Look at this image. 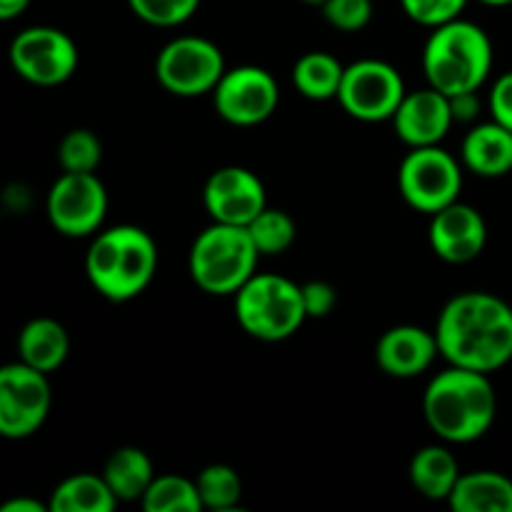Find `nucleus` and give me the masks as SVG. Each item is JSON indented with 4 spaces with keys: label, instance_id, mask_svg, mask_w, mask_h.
<instances>
[{
    "label": "nucleus",
    "instance_id": "nucleus-31",
    "mask_svg": "<svg viewBox=\"0 0 512 512\" xmlns=\"http://www.w3.org/2000/svg\"><path fill=\"white\" fill-rule=\"evenodd\" d=\"M405 15L425 28H438L448 20L460 18L468 0H400Z\"/></svg>",
    "mask_w": 512,
    "mask_h": 512
},
{
    "label": "nucleus",
    "instance_id": "nucleus-36",
    "mask_svg": "<svg viewBox=\"0 0 512 512\" xmlns=\"http://www.w3.org/2000/svg\"><path fill=\"white\" fill-rule=\"evenodd\" d=\"M30 0H0V20H13L28 10Z\"/></svg>",
    "mask_w": 512,
    "mask_h": 512
},
{
    "label": "nucleus",
    "instance_id": "nucleus-10",
    "mask_svg": "<svg viewBox=\"0 0 512 512\" xmlns=\"http://www.w3.org/2000/svg\"><path fill=\"white\" fill-rule=\"evenodd\" d=\"M8 58L20 78L40 88H53L73 78L80 55L78 45L65 30L33 25L15 35Z\"/></svg>",
    "mask_w": 512,
    "mask_h": 512
},
{
    "label": "nucleus",
    "instance_id": "nucleus-17",
    "mask_svg": "<svg viewBox=\"0 0 512 512\" xmlns=\"http://www.w3.org/2000/svg\"><path fill=\"white\" fill-rule=\"evenodd\" d=\"M440 355L438 338L418 325H395L380 335L375 345V360L390 378H418Z\"/></svg>",
    "mask_w": 512,
    "mask_h": 512
},
{
    "label": "nucleus",
    "instance_id": "nucleus-7",
    "mask_svg": "<svg viewBox=\"0 0 512 512\" xmlns=\"http://www.w3.org/2000/svg\"><path fill=\"white\" fill-rule=\"evenodd\" d=\"M398 188L410 208L433 215L460 200L463 163L440 145L410 148L400 163Z\"/></svg>",
    "mask_w": 512,
    "mask_h": 512
},
{
    "label": "nucleus",
    "instance_id": "nucleus-22",
    "mask_svg": "<svg viewBox=\"0 0 512 512\" xmlns=\"http://www.w3.org/2000/svg\"><path fill=\"white\" fill-rule=\"evenodd\" d=\"M410 483L423 498L448 503L460 478L458 458L445 445H425L410 460Z\"/></svg>",
    "mask_w": 512,
    "mask_h": 512
},
{
    "label": "nucleus",
    "instance_id": "nucleus-6",
    "mask_svg": "<svg viewBox=\"0 0 512 512\" xmlns=\"http://www.w3.org/2000/svg\"><path fill=\"white\" fill-rule=\"evenodd\" d=\"M235 318L255 340L280 343L303 328L308 320L300 285L273 273H255L235 293Z\"/></svg>",
    "mask_w": 512,
    "mask_h": 512
},
{
    "label": "nucleus",
    "instance_id": "nucleus-20",
    "mask_svg": "<svg viewBox=\"0 0 512 512\" xmlns=\"http://www.w3.org/2000/svg\"><path fill=\"white\" fill-rule=\"evenodd\" d=\"M70 338L63 323L53 318H35L18 335V360L40 373H53L68 360Z\"/></svg>",
    "mask_w": 512,
    "mask_h": 512
},
{
    "label": "nucleus",
    "instance_id": "nucleus-34",
    "mask_svg": "<svg viewBox=\"0 0 512 512\" xmlns=\"http://www.w3.org/2000/svg\"><path fill=\"white\" fill-rule=\"evenodd\" d=\"M450 108H453L455 123H470L478 118L480 113V98L478 93H460L450 98Z\"/></svg>",
    "mask_w": 512,
    "mask_h": 512
},
{
    "label": "nucleus",
    "instance_id": "nucleus-35",
    "mask_svg": "<svg viewBox=\"0 0 512 512\" xmlns=\"http://www.w3.org/2000/svg\"><path fill=\"white\" fill-rule=\"evenodd\" d=\"M48 505H43L40 500L33 498H13V500H5L0 505V512H45Z\"/></svg>",
    "mask_w": 512,
    "mask_h": 512
},
{
    "label": "nucleus",
    "instance_id": "nucleus-30",
    "mask_svg": "<svg viewBox=\"0 0 512 512\" xmlns=\"http://www.w3.org/2000/svg\"><path fill=\"white\" fill-rule=\"evenodd\" d=\"M323 18L343 33H358L373 20V0H325Z\"/></svg>",
    "mask_w": 512,
    "mask_h": 512
},
{
    "label": "nucleus",
    "instance_id": "nucleus-18",
    "mask_svg": "<svg viewBox=\"0 0 512 512\" xmlns=\"http://www.w3.org/2000/svg\"><path fill=\"white\" fill-rule=\"evenodd\" d=\"M460 163L480 178H503L512 173V130L498 120L470 128L460 148Z\"/></svg>",
    "mask_w": 512,
    "mask_h": 512
},
{
    "label": "nucleus",
    "instance_id": "nucleus-14",
    "mask_svg": "<svg viewBox=\"0 0 512 512\" xmlns=\"http://www.w3.org/2000/svg\"><path fill=\"white\" fill-rule=\"evenodd\" d=\"M203 205L213 223L245 228L260 210L268 208V195L263 180L253 170L225 165L205 180Z\"/></svg>",
    "mask_w": 512,
    "mask_h": 512
},
{
    "label": "nucleus",
    "instance_id": "nucleus-29",
    "mask_svg": "<svg viewBox=\"0 0 512 512\" xmlns=\"http://www.w3.org/2000/svg\"><path fill=\"white\" fill-rule=\"evenodd\" d=\"M135 18L155 28H175L198 13L200 0H128Z\"/></svg>",
    "mask_w": 512,
    "mask_h": 512
},
{
    "label": "nucleus",
    "instance_id": "nucleus-9",
    "mask_svg": "<svg viewBox=\"0 0 512 512\" xmlns=\"http://www.w3.org/2000/svg\"><path fill=\"white\" fill-rule=\"evenodd\" d=\"M405 93H408L405 80L395 65L365 58L345 65L338 103L350 118L363 120V123H380V120H393Z\"/></svg>",
    "mask_w": 512,
    "mask_h": 512
},
{
    "label": "nucleus",
    "instance_id": "nucleus-21",
    "mask_svg": "<svg viewBox=\"0 0 512 512\" xmlns=\"http://www.w3.org/2000/svg\"><path fill=\"white\" fill-rule=\"evenodd\" d=\"M103 480L108 483L110 493L118 498V503L143 500L150 483L155 480L153 460L148 458L145 450L135 448V445H125V448L110 453V458L105 460Z\"/></svg>",
    "mask_w": 512,
    "mask_h": 512
},
{
    "label": "nucleus",
    "instance_id": "nucleus-12",
    "mask_svg": "<svg viewBox=\"0 0 512 512\" xmlns=\"http://www.w3.org/2000/svg\"><path fill=\"white\" fill-rule=\"evenodd\" d=\"M48 220L65 238L98 233L108 213V190L95 173H63L48 193Z\"/></svg>",
    "mask_w": 512,
    "mask_h": 512
},
{
    "label": "nucleus",
    "instance_id": "nucleus-27",
    "mask_svg": "<svg viewBox=\"0 0 512 512\" xmlns=\"http://www.w3.org/2000/svg\"><path fill=\"white\" fill-rule=\"evenodd\" d=\"M248 233L260 255H280L298 238V225L285 210L265 208L250 220Z\"/></svg>",
    "mask_w": 512,
    "mask_h": 512
},
{
    "label": "nucleus",
    "instance_id": "nucleus-23",
    "mask_svg": "<svg viewBox=\"0 0 512 512\" xmlns=\"http://www.w3.org/2000/svg\"><path fill=\"white\" fill-rule=\"evenodd\" d=\"M118 498L110 493L103 475L78 473L65 478L48 500L50 512H110Z\"/></svg>",
    "mask_w": 512,
    "mask_h": 512
},
{
    "label": "nucleus",
    "instance_id": "nucleus-4",
    "mask_svg": "<svg viewBox=\"0 0 512 512\" xmlns=\"http://www.w3.org/2000/svg\"><path fill=\"white\" fill-rule=\"evenodd\" d=\"M423 70L428 85L448 98L478 93L493 70V40L473 20H448L425 40Z\"/></svg>",
    "mask_w": 512,
    "mask_h": 512
},
{
    "label": "nucleus",
    "instance_id": "nucleus-3",
    "mask_svg": "<svg viewBox=\"0 0 512 512\" xmlns=\"http://www.w3.org/2000/svg\"><path fill=\"white\" fill-rule=\"evenodd\" d=\"M158 273V245L138 225L100 230L85 255V275L103 298L128 303L145 293Z\"/></svg>",
    "mask_w": 512,
    "mask_h": 512
},
{
    "label": "nucleus",
    "instance_id": "nucleus-11",
    "mask_svg": "<svg viewBox=\"0 0 512 512\" xmlns=\"http://www.w3.org/2000/svg\"><path fill=\"white\" fill-rule=\"evenodd\" d=\"M53 393L48 375L23 360L0 365V438L23 440L43 428Z\"/></svg>",
    "mask_w": 512,
    "mask_h": 512
},
{
    "label": "nucleus",
    "instance_id": "nucleus-1",
    "mask_svg": "<svg viewBox=\"0 0 512 512\" xmlns=\"http://www.w3.org/2000/svg\"><path fill=\"white\" fill-rule=\"evenodd\" d=\"M433 333L450 365L490 375L512 360V305L485 290H468L445 303Z\"/></svg>",
    "mask_w": 512,
    "mask_h": 512
},
{
    "label": "nucleus",
    "instance_id": "nucleus-38",
    "mask_svg": "<svg viewBox=\"0 0 512 512\" xmlns=\"http://www.w3.org/2000/svg\"><path fill=\"white\" fill-rule=\"evenodd\" d=\"M303 3H308V5H323L325 0H303Z\"/></svg>",
    "mask_w": 512,
    "mask_h": 512
},
{
    "label": "nucleus",
    "instance_id": "nucleus-32",
    "mask_svg": "<svg viewBox=\"0 0 512 512\" xmlns=\"http://www.w3.org/2000/svg\"><path fill=\"white\" fill-rule=\"evenodd\" d=\"M303 293V305L308 318H325L335 310L338 305V290L325 280H310V283L300 285Z\"/></svg>",
    "mask_w": 512,
    "mask_h": 512
},
{
    "label": "nucleus",
    "instance_id": "nucleus-5",
    "mask_svg": "<svg viewBox=\"0 0 512 512\" xmlns=\"http://www.w3.org/2000/svg\"><path fill=\"white\" fill-rule=\"evenodd\" d=\"M258 248L243 225L213 223L193 240L188 270L208 295H235L258 273Z\"/></svg>",
    "mask_w": 512,
    "mask_h": 512
},
{
    "label": "nucleus",
    "instance_id": "nucleus-15",
    "mask_svg": "<svg viewBox=\"0 0 512 512\" xmlns=\"http://www.w3.org/2000/svg\"><path fill=\"white\" fill-rule=\"evenodd\" d=\"M430 248L440 260L465 265L478 258L488 245V223L483 213L468 203H450L430 215Z\"/></svg>",
    "mask_w": 512,
    "mask_h": 512
},
{
    "label": "nucleus",
    "instance_id": "nucleus-13",
    "mask_svg": "<svg viewBox=\"0 0 512 512\" xmlns=\"http://www.w3.org/2000/svg\"><path fill=\"white\" fill-rule=\"evenodd\" d=\"M213 103L225 123L253 128L278 110V80L260 65H238L225 70L220 83L215 85Z\"/></svg>",
    "mask_w": 512,
    "mask_h": 512
},
{
    "label": "nucleus",
    "instance_id": "nucleus-2",
    "mask_svg": "<svg viewBox=\"0 0 512 512\" xmlns=\"http://www.w3.org/2000/svg\"><path fill=\"white\" fill-rule=\"evenodd\" d=\"M423 415L430 430L445 443H475L493 428L498 393L488 373L450 365L425 388Z\"/></svg>",
    "mask_w": 512,
    "mask_h": 512
},
{
    "label": "nucleus",
    "instance_id": "nucleus-28",
    "mask_svg": "<svg viewBox=\"0 0 512 512\" xmlns=\"http://www.w3.org/2000/svg\"><path fill=\"white\" fill-rule=\"evenodd\" d=\"M103 160V143L88 128H75L58 145V163L63 173H95Z\"/></svg>",
    "mask_w": 512,
    "mask_h": 512
},
{
    "label": "nucleus",
    "instance_id": "nucleus-37",
    "mask_svg": "<svg viewBox=\"0 0 512 512\" xmlns=\"http://www.w3.org/2000/svg\"><path fill=\"white\" fill-rule=\"evenodd\" d=\"M483 5H493V8H505V5H512V0H480Z\"/></svg>",
    "mask_w": 512,
    "mask_h": 512
},
{
    "label": "nucleus",
    "instance_id": "nucleus-26",
    "mask_svg": "<svg viewBox=\"0 0 512 512\" xmlns=\"http://www.w3.org/2000/svg\"><path fill=\"white\" fill-rule=\"evenodd\" d=\"M200 505L208 510H233L243 498V480L230 465L213 463L203 468L195 478Z\"/></svg>",
    "mask_w": 512,
    "mask_h": 512
},
{
    "label": "nucleus",
    "instance_id": "nucleus-24",
    "mask_svg": "<svg viewBox=\"0 0 512 512\" xmlns=\"http://www.w3.org/2000/svg\"><path fill=\"white\" fill-rule=\"evenodd\" d=\"M343 73L345 65L335 55L325 53V50H313L295 63L293 85L303 98L323 103V100L338 98Z\"/></svg>",
    "mask_w": 512,
    "mask_h": 512
},
{
    "label": "nucleus",
    "instance_id": "nucleus-16",
    "mask_svg": "<svg viewBox=\"0 0 512 512\" xmlns=\"http://www.w3.org/2000/svg\"><path fill=\"white\" fill-rule=\"evenodd\" d=\"M453 123L455 118L450 98L435 90L433 85L405 93L403 103L398 105L393 115L395 133L408 148L440 145V140L450 133Z\"/></svg>",
    "mask_w": 512,
    "mask_h": 512
},
{
    "label": "nucleus",
    "instance_id": "nucleus-25",
    "mask_svg": "<svg viewBox=\"0 0 512 512\" xmlns=\"http://www.w3.org/2000/svg\"><path fill=\"white\" fill-rule=\"evenodd\" d=\"M148 512H198L203 510L195 480L183 475H155L148 493L140 500Z\"/></svg>",
    "mask_w": 512,
    "mask_h": 512
},
{
    "label": "nucleus",
    "instance_id": "nucleus-19",
    "mask_svg": "<svg viewBox=\"0 0 512 512\" xmlns=\"http://www.w3.org/2000/svg\"><path fill=\"white\" fill-rule=\"evenodd\" d=\"M448 505L455 512H512V480L498 470L460 473Z\"/></svg>",
    "mask_w": 512,
    "mask_h": 512
},
{
    "label": "nucleus",
    "instance_id": "nucleus-33",
    "mask_svg": "<svg viewBox=\"0 0 512 512\" xmlns=\"http://www.w3.org/2000/svg\"><path fill=\"white\" fill-rule=\"evenodd\" d=\"M488 108L493 120H498L500 125L512 130V70L500 75L493 83L488 95Z\"/></svg>",
    "mask_w": 512,
    "mask_h": 512
},
{
    "label": "nucleus",
    "instance_id": "nucleus-8",
    "mask_svg": "<svg viewBox=\"0 0 512 512\" xmlns=\"http://www.w3.org/2000/svg\"><path fill=\"white\" fill-rule=\"evenodd\" d=\"M223 50L200 35H180L163 45L155 60V78L178 98L213 93L225 73Z\"/></svg>",
    "mask_w": 512,
    "mask_h": 512
}]
</instances>
